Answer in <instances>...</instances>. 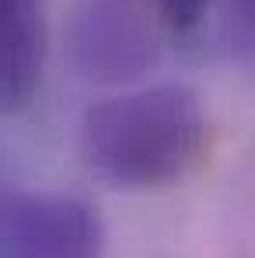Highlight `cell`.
Here are the masks:
<instances>
[{
  "label": "cell",
  "mask_w": 255,
  "mask_h": 258,
  "mask_svg": "<svg viewBox=\"0 0 255 258\" xmlns=\"http://www.w3.org/2000/svg\"><path fill=\"white\" fill-rule=\"evenodd\" d=\"M238 14L248 28H255V0H238Z\"/></svg>",
  "instance_id": "6"
},
{
  "label": "cell",
  "mask_w": 255,
  "mask_h": 258,
  "mask_svg": "<svg viewBox=\"0 0 255 258\" xmlns=\"http://www.w3.org/2000/svg\"><path fill=\"white\" fill-rule=\"evenodd\" d=\"M168 42L154 0H74L70 7L67 56L91 84H129L150 74Z\"/></svg>",
  "instance_id": "2"
},
{
  "label": "cell",
  "mask_w": 255,
  "mask_h": 258,
  "mask_svg": "<svg viewBox=\"0 0 255 258\" xmlns=\"http://www.w3.org/2000/svg\"><path fill=\"white\" fill-rule=\"evenodd\" d=\"M42 25V0H0V35Z\"/></svg>",
  "instance_id": "5"
},
{
  "label": "cell",
  "mask_w": 255,
  "mask_h": 258,
  "mask_svg": "<svg viewBox=\"0 0 255 258\" xmlns=\"http://www.w3.org/2000/svg\"><path fill=\"white\" fill-rule=\"evenodd\" d=\"M105 227L84 199L25 192L0 210V258H101Z\"/></svg>",
  "instance_id": "3"
},
{
  "label": "cell",
  "mask_w": 255,
  "mask_h": 258,
  "mask_svg": "<svg viewBox=\"0 0 255 258\" xmlns=\"http://www.w3.org/2000/svg\"><path fill=\"white\" fill-rule=\"evenodd\" d=\"M77 147L84 168L112 188H168L203 161V101L185 84L112 94L84 112Z\"/></svg>",
  "instance_id": "1"
},
{
  "label": "cell",
  "mask_w": 255,
  "mask_h": 258,
  "mask_svg": "<svg viewBox=\"0 0 255 258\" xmlns=\"http://www.w3.org/2000/svg\"><path fill=\"white\" fill-rule=\"evenodd\" d=\"M154 4H158V14L168 28L171 42L189 39L207 21V11H210V0H154Z\"/></svg>",
  "instance_id": "4"
}]
</instances>
